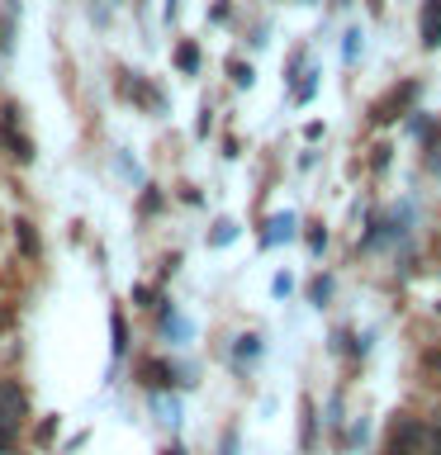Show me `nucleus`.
I'll use <instances>...</instances> for the list:
<instances>
[{
    "mask_svg": "<svg viewBox=\"0 0 441 455\" xmlns=\"http://www.w3.org/2000/svg\"><path fill=\"white\" fill-rule=\"evenodd\" d=\"M413 100H418V81H404V85H394L389 95H380L370 114H375V124H389V119H398V114L413 105Z\"/></svg>",
    "mask_w": 441,
    "mask_h": 455,
    "instance_id": "f257e3e1",
    "label": "nucleus"
},
{
    "mask_svg": "<svg viewBox=\"0 0 441 455\" xmlns=\"http://www.w3.org/2000/svg\"><path fill=\"white\" fill-rule=\"evenodd\" d=\"M24 418V394L14 389L10 379H0V427H10L14 432V422Z\"/></svg>",
    "mask_w": 441,
    "mask_h": 455,
    "instance_id": "f03ea898",
    "label": "nucleus"
},
{
    "mask_svg": "<svg viewBox=\"0 0 441 455\" xmlns=\"http://www.w3.org/2000/svg\"><path fill=\"white\" fill-rule=\"evenodd\" d=\"M0 142H10V152L20 156V162H28V156H34V142H28L20 128H14V109H5V119H0Z\"/></svg>",
    "mask_w": 441,
    "mask_h": 455,
    "instance_id": "7ed1b4c3",
    "label": "nucleus"
},
{
    "mask_svg": "<svg viewBox=\"0 0 441 455\" xmlns=\"http://www.w3.org/2000/svg\"><path fill=\"white\" fill-rule=\"evenodd\" d=\"M422 43H427V48H437V43H441V0H427V5H422Z\"/></svg>",
    "mask_w": 441,
    "mask_h": 455,
    "instance_id": "20e7f679",
    "label": "nucleus"
},
{
    "mask_svg": "<svg viewBox=\"0 0 441 455\" xmlns=\"http://www.w3.org/2000/svg\"><path fill=\"white\" fill-rule=\"evenodd\" d=\"M20 247H24V256H38V242H34V228L28 223H20Z\"/></svg>",
    "mask_w": 441,
    "mask_h": 455,
    "instance_id": "39448f33",
    "label": "nucleus"
},
{
    "mask_svg": "<svg viewBox=\"0 0 441 455\" xmlns=\"http://www.w3.org/2000/svg\"><path fill=\"white\" fill-rule=\"evenodd\" d=\"M195 62H199L195 48H176V67H180V71H195Z\"/></svg>",
    "mask_w": 441,
    "mask_h": 455,
    "instance_id": "423d86ee",
    "label": "nucleus"
},
{
    "mask_svg": "<svg viewBox=\"0 0 441 455\" xmlns=\"http://www.w3.org/2000/svg\"><path fill=\"white\" fill-rule=\"evenodd\" d=\"M10 446H14V432H10V427H0V455H10Z\"/></svg>",
    "mask_w": 441,
    "mask_h": 455,
    "instance_id": "0eeeda50",
    "label": "nucleus"
},
{
    "mask_svg": "<svg viewBox=\"0 0 441 455\" xmlns=\"http://www.w3.org/2000/svg\"><path fill=\"white\" fill-rule=\"evenodd\" d=\"M0 48L10 52V28H5V24H0Z\"/></svg>",
    "mask_w": 441,
    "mask_h": 455,
    "instance_id": "6e6552de",
    "label": "nucleus"
}]
</instances>
